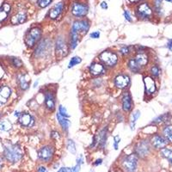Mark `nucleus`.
Here are the masks:
<instances>
[{
	"instance_id": "nucleus-1",
	"label": "nucleus",
	"mask_w": 172,
	"mask_h": 172,
	"mask_svg": "<svg viewBox=\"0 0 172 172\" xmlns=\"http://www.w3.org/2000/svg\"><path fill=\"white\" fill-rule=\"evenodd\" d=\"M4 155L9 162L14 164L23 157V150L19 145L8 143L4 146Z\"/></svg>"
},
{
	"instance_id": "nucleus-2",
	"label": "nucleus",
	"mask_w": 172,
	"mask_h": 172,
	"mask_svg": "<svg viewBox=\"0 0 172 172\" xmlns=\"http://www.w3.org/2000/svg\"><path fill=\"white\" fill-rule=\"evenodd\" d=\"M41 35L42 31L40 28H33L31 29L29 33L26 35L25 38V43L28 47H32L35 45V43H37L41 38Z\"/></svg>"
},
{
	"instance_id": "nucleus-3",
	"label": "nucleus",
	"mask_w": 172,
	"mask_h": 172,
	"mask_svg": "<svg viewBox=\"0 0 172 172\" xmlns=\"http://www.w3.org/2000/svg\"><path fill=\"white\" fill-rule=\"evenodd\" d=\"M99 59L105 65L109 67L115 66L118 62V56L112 51H103L99 55Z\"/></svg>"
},
{
	"instance_id": "nucleus-4",
	"label": "nucleus",
	"mask_w": 172,
	"mask_h": 172,
	"mask_svg": "<svg viewBox=\"0 0 172 172\" xmlns=\"http://www.w3.org/2000/svg\"><path fill=\"white\" fill-rule=\"evenodd\" d=\"M122 166L126 172H135L138 167V156L133 153L125 157L122 160Z\"/></svg>"
},
{
	"instance_id": "nucleus-5",
	"label": "nucleus",
	"mask_w": 172,
	"mask_h": 172,
	"mask_svg": "<svg viewBox=\"0 0 172 172\" xmlns=\"http://www.w3.org/2000/svg\"><path fill=\"white\" fill-rule=\"evenodd\" d=\"M136 15L140 19L146 20L152 16V10L147 3H142L136 9Z\"/></svg>"
},
{
	"instance_id": "nucleus-6",
	"label": "nucleus",
	"mask_w": 172,
	"mask_h": 172,
	"mask_svg": "<svg viewBox=\"0 0 172 172\" xmlns=\"http://www.w3.org/2000/svg\"><path fill=\"white\" fill-rule=\"evenodd\" d=\"M90 29V23L87 20H80V21H76L74 24H72L71 30V31L77 33L78 35H86Z\"/></svg>"
},
{
	"instance_id": "nucleus-7",
	"label": "nucleus",
	"mask_w": 172,
	"mask_h": 172,
	"mask_svg": "<svg viewBox=\"0 0 172 172\" xmlns=\"http://www.w3.org/2000/svg\"><path fill=\"white\" fill-rule=\"evenodd\" d=\"M54 153V151L53 146H45L38 151V158L45 163H47L53 158Z\"/></svg>"
},
{
	"instance_id": "nucleus-8",
	"label": "nucleus",
	"mask_w": 172,
	"mask_h": 172,
	"mask_svg": "<svg viewBox=\"0 0 172 172\" xmlns=\"http://www.w3.org/2000/svg\"><path fill=\"white\" fill-rule=\"evenodd\" d=\"M135 154L140 157H145L149 154L151 151V145L147 140H142L135 146Z\"/></svg>"
},
{
	"instance_id": "nucleus-9",
	"label": "nucleus",
	"mask_w": 172,
	"mask_h": 172,
	"mask_svg": "<svg viewBox=\"0 0 172 172\" xmlns=\"http://www.w3.org/2000/svg\"><path fill=\"white\" fill-rule=\"evenodd\" d=\"M71 13L73 16L78 17L86 16V14L88 13V6L84 3L75 2L71 7Z\"/></svg>"
},
{
	"instance_id": "nucleus-10",
	"label": "nucleus",
	"mask_w": 172,
	"mask_h": 172,
	"mask_svg": "<svg viewBox=\"0 0 172 172\" xmlns=\"http://www.w3.org/2000/svg\"><path fill=\"white\" fill-rule=\"evenodd\" d=\"M49 50H51V43L49 40H44L37 46L35 51V55L36 57H44L48 54Z\"/></svg>"
},
{
	"instance_id": "nucleus-11",
	"label": "nucleus",
	"mask_w": 172,
	"mask_h": 172,
	"mask_svg": "<svg viewBox=\"0 0 172 172\" xmlns=\"http://www.w3.org/2000/svg\"><path fill=\"white\" fill-rule=\"evenodd\" d=\"M55 52H56V55L62 58L63 56L65 57L67 54V45L66 42L64 38H58L55 43Z\"/></svg>"
},
{
	"instance_id": "nucleus-12",
	"label": "nucleus",
	"mask_w": 172,
	"mask_h": 172,
	"mask_svg": "<svg viewBox=\"0 0 172 172\" xmlns=\"http://www.w3.org/2000/svg\"><path fill=\"white\" fill-rule=\"evenodd\" d=\"M144 84H145V90L147 95H152L155 93L157 90L156 83L154 79L151 77L146 76L144 78Z\"/></svg>"
},
{
	"instance_id": "nucleus-13",
	"label": "nucleus",
	"mask_w": 172,
	"mask_h": 172,
	"mask_svg": "<svg viewBox=\"0 0 172 172\" xmlns=\"http://www.w3.org/2000/svg\"><path fill=\"white\" fill-rule=\"evenodd\" d=\"M130 84V78L127 75L121 74L115 78V85L119 89H125Z\"/></svg>"
},
{
	"instance_id": "nucleus-14",
	"label": "nucleus",
	"mask_w": 172,
	"mask_h": 172,
	"mask_svg": "<svg viewBox=\"0 0 172 172\" xmlns=\"http://www.w3.org/2000/svg\"><path fill=\"white\" fill-rule=\"evenodd\" d=\"M151 143L152 145V146L156 149H163L167 145V140H165V138H164L163 136L159 135V134H155L152 138Z\"/></svg>"
},
{
	"instance_id": "nucleus-15",
	"label": "nucleus",
	"mask_w": 172,
	"mask_h": 172,
	"mask_svg": "<svg viewBox=\"0 0 172 172\" xmlns=\"http://www.w3.org/2000/svg\"><path fill=\"white\" fill-rule=\"evenodd\" d=\"M133 60L136 62V64L139 65V67L142 69V68H144L145 66L147 65L149 61V57L146 54L140 52V53H138L137 54L135 55Z\"/></svg>"
},
{
	"instance_id": "nucleus-16",
	"label": "nucleus",
	"mask_w": 172,
	"mask_h": 172,
	"mask_svg": "<svg viewBox=\"0 0 172 172\" xmlns=\"http://www.w3.org/2000/svg\"><path fill=\"white\" fill-rule=\"evenodd\" d=\"M89 70H90V74H92L93 76H100V75L104 74L105 71H106V69H105V67L103 66V65L97 62L93 63V64L90 66Z\"/></svg>"
},
{
	"instance_id": "nucleus-17",
	"label": "nucleus",
	"mask_w": 172,
	"mask_h": 172,
	"mask_svg": "<svg viewBox=\"0 0 172 172\" xmlns=\"http://www.w3.org/2000/svg\"><path fill=\"white\" fill-rule=\"evenodd\" d=\"M122 109L126 112H128L132 110V97L128 91L124 92L122 96Z\"/></svg>"
},
{
	"instance_id": "nucleus-18",
	"label": "nucleus",
	"mask_w": 172,
	"mask_h": 172,
	"mask_svg": "<svg viewBox=\"0 0 172 172\" xmlns=\"http://www.w3.org/2000/svg\"><path fill=\"white\" fill-rule=\"evenodd\" d=\"M19 123L24 126H31L34 124V118L28 113H24L20 115Z\"/></svg>"
},
{
	"instance_id": "nucleus-19",
	"label": "nucleus",
	"mask_w": 172,
	"mask_h": 172,
	"mask_svg": "<svg viewBox=\"0 0 172 172\" xmlns=\"http://www.w3.org/2000/svg\"><path fill=\"white\" fill-rule=\"evenodd\" d=\"M27 19V14L24 10H20L16 12L11 17V23L13 24H21L24 23Z\"/></svg>"
},
{
	"instance_id": "nucleus-20",
	"label": "nucleus",
	"mask_w": 172,
	"mask_h": 172,
	"mask_svg": "<svg viewBox=\"0 0 172 172\" xmlns=\"http://www.w3.org/2000/svg\"><path fill=\"white\" fill-rule=\"evenodd\" d=\"M63 8H64V4H63L62 2H60V3L56 4L52 8V10H50V13H49L50 18H51V19H56V18H58L59 16L61 14Z\"/></svg>"
},
{
	"instance_id": "nucleus-21",
	"label": "nucleus",
	"mask_w": 172,
	"mask_h": 172,
	"mask_svg": "<svg viewBox=\"0 0 172 172\" xmlns=\"http://www.w3.org/2000/svg\"><path fill=\"white\" fill-rule=\"evenodd\" d=\"M11 94V90L8 86H3L0 88V105L7 102V99Z\"/></svg>"
},
{
	"instance_id": "nucleus-22",
	"label": "nucleus",
	"mask_w": 172,
	"mask_h": 172,
	"mask_svg": "<svg viewBox=\"0 0 172 172\" xmlns=\"http://www.w3.org/2000/svg\"><path fill=\"white\" fill-rule=\"evenodd\" d=\"M45 104L47 110L53 111L55 109L54 96L52 92H47L45 94Z\"/></svg>"
},
{
	"instance_id": "nucleus-23",
	"label": "nucleus",
	"mask_w": 172,
	"mask_h": 172,
	"mask_svg": "<svg viewBox=\"0 0 172 172\" xmlns=\"http://www.w3.org/2000/svg\"><path fill=\"white\" fill-rule=\"evenodd\" d=\"M10 11V5L7 3H4L0 7V23L4 21L7 18Z\"/></svg>"
},
{
	"instance_id": "nucleus-24",
	"label": "nucleus",
	"mask_w": 172,
	"mask_h": 172,
	"mask_svg": "<svg viewBox=\"0 0 172 172\" xmlns=\"http://www.w3.org/2000/svg\"><path fill=\"white\" fill-rule=\"evenodd\" d=\"M56 117L58 119V121L60 123V125L61 126L62 129L64 131H67L70 127V121L68 119H66V117L61 116L60 114L56 115Z\"/></svg>"
},
{
	"instance_id": "nucleus-25",
	"label": "nucleus",
	"mask_w": 172,
	"mask_h": 172,
	"mask_svg": "<svg viewBox=\"0 0 172 172\" xmlns=\"http://www.w3.org/2000/svg\"><path fill=\"white\" fill-rule=\"evenodd\" d=\"M18 82H19V85L21 87V89L25 90L29 88L30 80L27 77V75H21L18 77Z\"/></svg>"
},
{
	"instance_id": "nucleus-26",
	"label": "nucleus",
	"mask_w": 172,
	"mask_h": 172,
	"mask_svg": "<svg viewBox=\"0 0 172 172\" xmlns=\"http://www.w3.org/2000/svg\"><path fill=\"white\" fill-rule=\"evenodd\" d=\"M163 134L165 140L172 144V126H166L163 130Z\"/></svg>"
},
{
	"instance_id": "nucleus-27",
	"label": "nucleus",
	"mask_w": 172,
	"mask_h": 172,
	"mask_svg": "<svg viewBox=\"0 0 172 172\" xmlns=\"http://www.w3.org/2000/svg\"><path fill=\"white\" fill-rule=\"evenodd\" d=\"M106 140H107V128H104L102 129V131L100 132L99 135H98V145L103 147L105 146V143H106Z\"/></svg>"
},
{
	"instance_id": "nucleus-28",
	"label": "nucleus",
	"mask_w": 172,
	"mask_h": 172,
	"mask_svg": "<svg viewBox=\"0 0 172 172\" xmlns=\"http://www.w3.org/2000/svg\"><path fill=\"white\" fill-rule=\"evenodd\" d=\"M161 154H162V156L165 157V158H167L168 159V161L172 164V150L171 149H169V148H163L161 149Z\"/></svg>"
},
{
	"instance_id": "nucleus-29",
	"label": "nucleus",
	"mask_w": 172,
	"mask_h": 172,
	"mask_svg": "<svg viewBox=\"0 0 172 172\" xmlns=\"http://www.w3.org/2000/svg\"><path fill=\"white\" fill-rule=\"evenodd\" d=\"M128 67H129V69L132 71L133 72H134V73H138V72H140L141 71V69L139 67V65L136 64V62L134 61L133 59H131V60H129V62H128Z\"/></svg>"
},
{
	"instance_id": "nucleus-30",
	"label": "nucleus",
	"mask_w": 172,
	"mask_h": 172,
	"mask_svg": "<svg viewBox=\"0 0 172 172\" xmlns=\"http://www.w3.org/2000/svg\"><path fill=\"white\" fill-rule=\"evenodd\" d=\"M12 127V125L11 123L7 121V120H4V121H0V129L2 131H10Z\"/></svg>"
},
{
	"instance_id": "nucleus-31",
	"label": "nucleus",
	"mask_w": 172,
	"mask_h": 172,
	"mask_svg": "<svg viewBox=\"0 0 172 172\" xmlns=\"http://www.w3.org/2000/svg\"><path fill=\"white\" fill-rule=\"evenodd\" d=\"M140 110H136L133 114V117H132L131 124H130L132 130H134V126H135V124H136V121H137V120L140 118Z\"/></svg>"
},
{
	"instance_id": "nucleus-32",
	"label": "nucleus",
	"mask_w": 172,
	"mask_h": 172,
	"mask_svg": "<svg viewBox=\"0 0 172 172\" xmlns=\"http://www.w3.org/2000/svg\"><path fill=\"white\" fill-rule=\"evenodd\" d=\"M81 61H82V60H81L80 57H78V56H74V57H72V58L71 59L70 62L68 64V67H69V68H71V67L77 65L79 64V63H81Z\"/></svg>"
},
{
	"instance_id": "nucleus-33",
	"label": "nucleus",
	"mask_w": 172,
	"mask_h": 172,
	"mask_svg": "<svg viewBox=\"0 0 172 172\" xmlns=\"http://www.w3.org/2000/svg\"><path fill=\"white\" fill-rule=\"evenodd\" d=\"M66 146H67V149H68V151H70L71 153H72V154L76 153V145H75L74 141L72 140H67Z\"/></svg>"
},
{
	"instance_id": "nucleus-34",
	"label": "nucleus",
	"mask_w": 172,
	"mask_h": 172,
	"mask_svg": "<svg viewBox=\"0 0 172 172\" xmlns=\"http://www.w3.org/2000/svg\"><path fill=\"white\" fill-rule=\"evenodd\" d=\"M170 119V115L169 114H165V115H163L159 117H157V119H155L153 121V123H161V122H165L167 121L168 120Z\"/></svg>"
},
{
	"instance_id": "nucleus-35",
	"label": "nucleus",
	"mask_w": 172,
	"mask_h": 172,
	"mask_svg": "<svg viewBox=\"0 0 172 172\" xmlns=\"http://www.w3.org/2000/svg\"><path fill=\"white\" fill-rule=\"evenodd\" d=\"M151 75L153 76V77H158L159 76V74H160V69H159V67L156 65H152L151 67Z\"/></svg>"
},
{
	"instance_id": "nucleus-36",
	"label": "nucleus",
	"mask_w": 172,
	"mask_h": 172,
	"mask_svg": "<svg viewBox=\"0 0 172 172\" xmlns=\"http://www.w3.org/2000/svg\"><path fill=\"white\" fill-rule=\"evenodd\" d=\"M52 0H38V5L41 8H46L51 4Z\"/></svg>"
},
{
	"instance_id": "nucleus-37",
	"label": "nucleus",
	"mask_w": 172,
	"mask_h": 172,
	"mask_svg": "<svg viewBox=\"0 0 172 172\" xmlns=\"http://www.w3.org/2000/svg\"><path fill=\"white\" fill-rule=\"evenodd\" d=\"M59 114L61 115V116H64V117H69V115L67 113V110L65 107H63L62 105H60L59 107Z\"/></svg>"
},
{
	"instance_id": "nucleus-38",
	"label": "nucleus",
	"mask_w": 172,
	"mask_h": 172,
	"mask_svg": "<svg viewBox=\"0 0 172 172\" xmlns=\"http://www.w3.org/2000/svg\"><path fill=\"white\" fill-rule=\"evenodd\" d=\"M162 2H163V0H154V6H155L156 11L157 12H159V10H161Z\"/></svg>"
},
{
	"instance_id": "nucleus-39",
	"label": "nucleus",
	"mask_w": 172,
	"mask_h": 172,
	"mask_svg": "<svg viewBox=\"0 0 172 172\" xmlns=\"http://www.w3.org/2000/svg\"><path fill=\"white\" fill-rule=\"evenodd\" d=\"M12 62H13V65L16 66V67H20V66H22V65H23V63L22 61L19 60V59H17V58H13L12 59Z\"/></svg>"
},
{
	"instance_id": "nucleus-40",
	"label": "nucleus",
	"mask_w": 172,
	"mask_h": 172,
	"mask_svg": "<svg viewBox=\"0 0 172 172\" xmlns=\"http://www.w3.org/2000/svg\"><path fill=\"white\" fill-rule=\"evenodd\" d=\"M121 53L123 55H127L130 53V50H129V47H122L121 48Z\"/></svg>"
},
{
	"instance_id": "nucleus-41",
	"label": "nucleus",
	"mask_w": 172,
	"mask_h": 172,
	"mask_svg": "<svg viewBox=\"0 0 172 172\" xmlns=\"http://www.w3.org/2000/svg\"><path fill=\"white\" fill-rule=\"evenodd\" d=\"M114 146H115V150H118V145H119V143H120V140H121V138L119 137V135H116L115 137V139H114Z\"/></svg>"
},
{
	"instance_id": "nucleus-42",
	"label": "nucleus",
	"mask_w": 172,
	"mask_h": 172,
	"mask_svg": "<svg viewBox=\"0 0 172 172\" xmlns=\"http://www.w3.org/2000/svg\"><path fill=\"white\" fill-rule=\"evenodd\" d=\"M90 38H93V39H98V38L100 37V32L99 31L93 32V33L90 34Z\"/></svg>"
},
{
	"instance_id": "nucleus-43",
	"label": "nucleus",
	"mask_w": 172,
	"mask_h": 172,
	"mask_svg": "<svg viewBox=\"0 0 172 172\" xmlns=\"http://www.w3.org/2000/svg\"><path fill=\"white\" fill-rule=\"evenodd\" d=\"M58 172H73V170L72 168H69V167H63L60 168Z\"/></svg>"
},
{
	"instance_id": "nucleus-44",
	"label": "nucleus",
	"mask_w": 172,
	"mask_h": 172,
	"mask_svg": "<svg viewBox=\"0 0 172 172\" xmlns=\"http://www.w3.org/2000/svg\"><path fill=\"white\" fill-rule=\"evenodd\" d=\"M51 137H52L53 139H54V140H57V139L60 138V134H59L58 132H56V131H53V132L51 133Z\"/></svg>"
},
{
	"instance_id": "nucleus-45",
	"label": "nucleus",
	"mask_w": 172,
	"mask_h": 172,
	"mask_svg": "<svg viewBox=\"0 0 172 172\" xmlns=\"http://www.w3.org/2000/svg\"><path fill=\"white\" fill-rule=\"evenodd\" d=\"M124 16H125L126 20H127L128 22H132V18H131V16H130V15H129V13H128L127 10H125V11H124Z\"/></svg>"
},
{
	"instance_id": "nucleus-46",
	"label": "nucleus",
	"mask_w": 172,
	"mask_h": 172,
	"mask_svg": "<svg viewBox=\"0 0 172 172\" xmlns=\"http://www.w3.org/2000/svg\"><path fill=\"white\" fill-rule=\"evenodd\" d=\"M80 166H81V164L77 163V164H76L74 167H72L73 172H79V171H80Z\"/></svg>"
},
{
	"instance_id": "nucleus-47",
	"label": "nucleus",
	"mask_w": 172,
	"mask_h": 172,
	"mask_svg": "<svg viewBox=\"0 0 172 172\" xmlns=\"http://www.w3.org/2000/svg\"><path fill=\"white\" fill-rule=\"evenodd\" d=\"M38 172H47V171L44 166H40L38 168Z\"/></svg>"
},
{
	"instance_id": "nucleus-48",
	"label": "nucleus",
	"mask_w": 172,
	"mask_h": 172,
	"mask_svg": "<svg viewBox=\"0 0 172 172\" xmlns=\"http://www.w3.org/2000/svg\"><path fill=\"white\" fill-rule=\"evenodd\" d=\"M101 7L102 9H108V4H107V3L106 2H102V4H101Z\"/></svg>"
},
{
	"instance_id": "nucleus-49",
	"label": "nucleus",
	"mask_w": 172,
	"mask_h": 172,
	"mask_svg": "<svg viewBox=\"0 0 172 172\" xmlns=\"http://www.w3.org/2000/svg\"><path fill=\"white\" fill-rule=\"evenodd\" d=\"M102 163V159L101 158H99V159H97L96 161V163H95V165H100V164Z\"/></svg>"
},
{
	"instance_id": "nucleus-50",
	"label": "nucleus",
	"mask_w": 172,
	"mask_h": 172,
	"mask_svg": "<svg viewBox=\"0 0 172 172\" xmlns=\"http://www.w3.org/2000/svg\"><path fill=\"white\" fill-rule=\"evenodd\" d=\"M168 47H169L170 49H171L172 48V40H171L168 42Z\"/></svg>"
},
{
	"instance_id": "nucleus-51",
	"label": "nucleus",
	"mask_w": 172,
	"mask_h": 172,
	"mask_svg": "<svg viewBox=\"0 0 172 172\" xmlns=\"http://www.w3.org/2000/svg\"><path fill=\"white\" fill-rule=\"evenodd\" d=\"M140 1H141V0H129V2H131V3H137Z\"/></svg>"
},
{
	"instance_id": "nucleus-52",
	"label": "nucleus",
	"mask_w": 172,
	"mask_h": 172,
	"mask_svg": "<svg viewBox=\"0 0 172 172\" xmlns=\"http://www.w3.org/2000/svg\"><path fill=\"white\" fill-rule=\"evenodd\" d=\"M2 166H3V163H2V160H1V158H0V169L2 168Z\"/></svg>"
},
{
	"instance_id": "nucleus-53",
	"label": "nucleus",
	"mask_w": 172,
	"mask_h": 172,
	"mask_svg": "<svg viewBox=\"0 0 172 172\" xmlns=\"http://www.w3.org/2000/svg\"><path fill=\"white\" fill-rule=\"evenodd\" d=\"M167 2H170V3H172V0H166Z\"/></svg>"
}]
</instances>
